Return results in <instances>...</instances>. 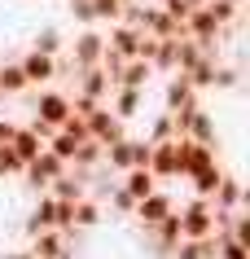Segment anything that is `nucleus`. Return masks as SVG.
<instances>
[{
  "mask_svg": "<svg viewBox=\"0 0 250 259\" xmlns=\"http://www.w3.org/2000/svg\"><path fill=\"white\" fill-rule=\"evenodd\" d=\"M0 259H35V255H31V250H5Z\"/></svg>",
  "mask_w": 250,
  "mask_h": 259,
  "instance_id": "9d476101",
  "label": "nucleus"
},
{
  "mask_svg": "<svg viewBox=\"0 0 250 259\" xmlns=\"http://www.w3.org/2000/svg\"><path fill=\"white\" fill-rule=\"evenodd\" d=\"M171 211H176V202H171V193H163V189L145 193V198H140V202L132 206V215H136L140 224H145V229H154V224H158L163 215H171Z\"/></svg>",
  "mask_w": 250,
  "mask_h": 259,
  "instance_id": "f257e3e1",
  "label": "nucleus"
},
{
  "mask_svg": "<svg viewBox=\"0 0 250 259\" xmlns=\"http://www.w3.org/2000/svg\"><path fill=\"white\" fill-rule=\"evenodd\" d=\"M70 114V101L62 93H44L40 97V119L44 123H53V127H62V119Z\"/></svg>",
  "mask_w": 250,
  "mask_h": 259,
  "instance_id": "20e7f679",
  "label": "nucleus"
},
{
  "mask_svg": "<svg viewBox=\"0 0 250 259\" xmlns=\"http://www.w3.org/2000/svg\"><path fill=\"white\" fill-rule=\"evenodd\" d=\"M22 75H27V83L53 79V57H44V53H31L27 62H22Z\"/></svg>",
  "mask_w": 250,
  "mask_h": 259,
  "instance_id": "423d86ee",
  "label": "nucleus"
},
{
  "mask_svg": "<svg viewBox=\"0 0 250 259\" xmlns=\"http://www.w3.org/2000/svg\"><path fill=\"white\" fill-rule=\"evenodd\" d=\"M220 180H224V176L215 171V163H211V167H202V171H193V189H197V198H211Z\"/></svg>",
  "mask_w": 250,
  "mask_h": 259,
  "instance_id": "0eeeda50",
  "label": "nucleus"
},
{
  "mask_svg": "<svg viewBox=\"0 0 250 259\" xmlns=\"http://www.w3.org/2000/svg\"><path fill=\"white\" fill-rule=\"evenodd\" d=\"M119 189H123V193H132V198L140 202L145 193H154V189H158V180H154V171H149V167H127V171H123V185H119Z\"/></svg>",
  "mask_w": 250,
  "mask_h": 259,
  "instance_id": "7ed1b4c3",
  "label": "nucleus"
},
{
  "mask_svg": "<svg viewBox=\"0 0 250 259\" xmlns=\"http://www.w3.org/2000/svg\"><path fill=\"white\" fill-rule=\"evenodd\" d=\"M228 5H241V0H228Z\"/></svg>",
  "mask_w": 250,
  "mask_h": 259,
  "instance_id": "9b49d317",
  "label": "nucleus"
},
{
  "mask_svg": "<svg viewBox=\"0 0 250 259\" xmlns=\"http://www.w3.org/2000/svg\"><path fill=\"white\" fill-rule=\"evenodd\" d=\"M101 53H106V44H101V35H83L79 44H75V62L79 66H97Z\"/></svg>",
  "mask_w": 250,
  "mask_h": 259,
  "instance_id": "39448f33",
  "label": "nucleus"
},
{
  "mask_svg": "<svg viewBox=\"0 0 250 259\" xmlns=\"http://www.w3.org/2000/svg\"><path fill=\"white\" fill-rule=\"evenodd\" d=\"M18 88H27L22 66H5V70H0V93H18Z\"/></svg>",
  "mask_w": 250,
  "mask_h": 259,
  "instance_id": "6e6552de",
  "label": "nucleus"
},
{
  "mask_svg": "<svg viewBox=\"0 0 250 259\" xmlns=\"http://www.w3.org/2000/svg\"><path fill=\"white\" fill-rule=\"evenodd\" d=\"M136 106H140V93L136 88H123V93H119V119H132Z\"/></svg>",
  "mask_w": 250,
  "mask_h": 259,
  "instance_id": "1a4fd4ad",
  "label": "nucleus"
},
{
  "mask_svg": "<svg viewBox=\"0 0 250 259\" xmlns=\"http://www.w3.org/2000/svg\"><path fill=\"white\" fill-rule=\"evenodd\" d=\"M40 229H57V198L53 193H44L40 202H35V211L27 215V237H35Z\"/></svg>",
  "mask_w": 250,
  "mask_h": 259,
  "instance_id": "f03ea898",
  "label": "nucleus"
}]
</instances>
